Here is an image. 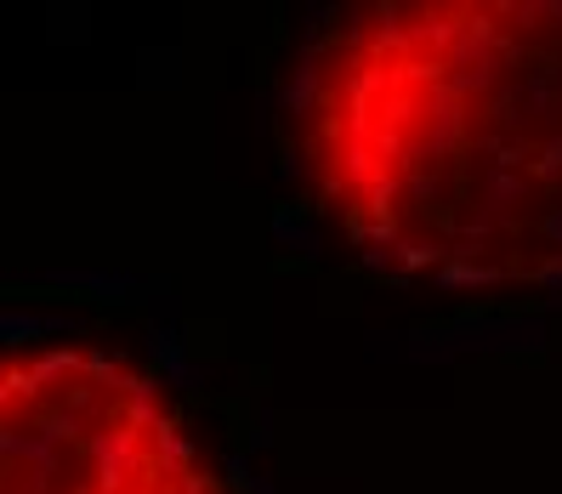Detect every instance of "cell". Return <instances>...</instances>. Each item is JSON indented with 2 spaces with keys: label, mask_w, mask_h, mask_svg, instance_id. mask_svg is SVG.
<instances>
[{
  "label": "cell",
  "mask_w": 562,
  "mask_h": 494,
  "mask_svg": "<svg viewBox=\"0 0 562 494\" xmlns=\"http://www.w3.org/2000/svg\"><path fill=\"white\" fill-rule=\"evenodd\" d=\"M380 12L352 35L347 68H329V188L380 182L392 170L472 148L449 165L358 205L392 221V239L460 200L409 244V256L511 262L562 256V7L551 12Z\"/></svg>",
  "instance_id": "6da1fadb"
}]
</instances>
